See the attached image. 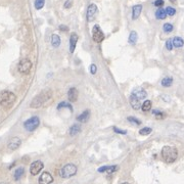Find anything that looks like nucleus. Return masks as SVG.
I'll list each match as a JSON object with an SVG mask.
<instances>
[{
	"label": "nucleus",
	"instance_id": "1",
	"mask_svg": "<svg viewBox=\"0 0 184 184\" xmlns=\"http://www.w3.org/2000/svg\"><path fill=\"white\" fill-rule=\"evenodd\" d=\"M51 100H52V91L50 89H45L34 97L30 107L32 109H40L50 102Z\"/></svg>",
	"mask_w": 184,
	"mask_h": 184
},
{
	"label": "nucleus",
	"instance_id": "2",
	"mask_svg": "<svg viewBox=\"0 0 184 184\" xmlns=\"http://www.w3.org/2000/svg\"><path fill=\"white\" fill-rule=\"evenodd\" d=\"M17 100V96L15 93L10 91L0 92V105L4 109H10L15 105Z\"/></svg>",
	"mask_w": 184,
	"mask_h": 184
},
{
	"label": "nucleus",
	"instance_id": "3",
	"mask_svg": "<svg viewBox=\"0 0 184 184\" xmlns=\"http://www.w3.org/2000/svg\"><path fill=\"white\" fill-rule=\"evenodd\" d=\"M162 158L168 164L174 163L178 158V151L176 147L166 145L162 149Z\"/></svg>",
	"mask_w": 184,
	"mask_h": 184
},
{
	"label": "nucleus",
	"instance_id": "4",
	"mask_svg": "<svg viewBox=\"0 0 184 184\" xmlns=\"http://www.w3.org/2000/svg\"><path fill=\"white\" fill-rule=\"evenodd\" d=\"M77 174V167L74 164H67L65 165L59 171V175L61 178H71Z\"/></svg>",
	"mask_w": 184,
	"mask_h": 184
},
{
	"label": "nucleus",
	"instance_id": "5",
	"mask_svg": "<svg viewBox=\"0 0 184 184\" xmlns=\"http://www.w3.org/2000/svg\"><path fill=\"white\" fill-rule=\"evenodd\" d=\"M39 125H40V119H39V117H37V116H33V117L28 119L27 121L24 123L25 129L29 132L35 131V130L39 127Z\"/></svg>",
	"mask_w": 184,
	"mask_h": 184
},
{
	"label": "nucleus",
	"instance_id": "6",
	"mask_svg": "<svg viewBox=\"0 0 184 184\" xmlns=\"http://www.w3.org/2000/svg\"><path fill=\"white\" fill-rule=\"evenodd\" d=\"M31 69H32V63L30 59H24L20 61L19 66H17V70H19V72L21 74L27 75V74H29L31 72Z\"/></svg>",
	"mask_w": 184,
	"mask_h": 184
},
{
	"label": "nucleus",
	"instance_id": "7",
	"mask_svg": "<svg viewBox=\"0 0 184 184\" xmlns=\"http://www.w3.org/2000/svg\"><path fill=\"white\" fill-rule=\"evenodd\" d=\"M92 39L96 43H100L105 40V34L101 31L100 27L98 25H95L92 29Z\"/></svg>",
	"mask_w": 184,
	"mask_h": 184
},
{
	"label": "nucleus",
	"instance_id": "8",
	"mask_svg": "<svg viewBox=\"0 0 184 184\" xmlns=\"http://www.w3.org/2000/svg\"><path fill=\"white\" fill-rule=\"evenodd\" d=\"M43 167H44V165L41 161L33 162V163L31 164V166H30V173L34 176L38 175V174L41 172V170L43 169Z\"/></svg>",
	"mask_w": 184,
	"mask_h": 184
},
{
	"label": "nucleus",
	"instance_id": "9",
	"mask_svg": "<svg viewBox=\"0 0 184 184\" xmlns=\"http://www.w3.org/2000/svg\"><path fill=\"white\" fill-rule=\"evenodd\" d=\"M96 13H97L96 4H94V3H91V4H89V6H88V8H87V13H86L87 21L88 22L93 21V20L95 19V17H96Z\"/></svg>",
	"mask_w": 184,
	"mask_h": 184
},
{
	"label": "nucleus",
	"instance_id": "10",
	"mask_svg": "<svg viewBox=\"0 0 184 184\" xmlns=\"http://www.w3.org/2000/svg\"><path fill=\"white\" fill-rule=\"evenodd\" d=\"M53 182V177L48 172H43L39 177V184H51Z\"/></svg>",
	"mask_w": 184,
	"mask_h": 184
},
{
	"label": "nucleus",
	"instance_id": "11",
	"mask_svg": "<svg viewBox=\"0 0 184 184\" xmlns=\"http://www.w3.org/2000/svg\"><path fill=\"white\" fill-rule=\"evenodd\" d=\"M21 144H22V140L19 137H13L10 140H9L8 144H7V147H8V149H10V151H15V149H17L21 146Z\"/></svg>",
	"mask_w": 184,
	"mask_h": 184
},
{
	"label": "nucleus",
	"instance_id": "12",
	"mask_svg": "<svg viewBox=\"0 0 184 184\" xmlns=\"http://www.w3.org/2000/svg\"><path fill=\"white\" fill-rule=\"evenodd\" d=\"M129 102L130 105H131V107H133L135 111H138V109H140L141 107H142V105H141V100L140 99H138L137 97L135 96V95L131 94L129 97Z\"/></svg>",
	"mask_w": 184,
	"mask_h": 184
},
{
	"label": "nucleus",
	"instance_id": "13",
	"mask_svg": "<svg viewBox=\"0 0 184 184\" xmlns=\"http://www.w3.org/2000/svg\"><path fill=\"white\" fill-rule=\"evenodd\" d=\"M68 99L70 102H76L78 99V90L75 87L70 88V90L68 91Z\"/></svg>",
	"mask_w": 184,
	"mask_h": 184
},
{
	"label": "nucleus",
	"instance_id": "14",
	"mask_svg": "<svg viewBox=\"0 0 184 184\" xmlns=\"http://www.w3.org/2000/svg\"><path fill=\"white\" fill-rule=\"evenodd\" d=\"M78 42V35L76 33H72L70 36V52L74 53L76 49V45Z\"/></svg>",
	"mask_w": 184,
	"mask_h": 184
},
{
	"label": "nucleus",
	"instance_id": "15",
	"mask_svg": "<svg viewBox=\"0 0 184 184\" xmlns=\"http://www.w3.org/2000/svg\"><path fill=\"white\" fill-rule=\"evenodd\" d=\"M142 5L141 4H136L132 8V20H137L139 17V15H141V11H142Z\"/></svg>",
	"mask_w": 184,
	"mask_h": 184
},
{
	"label": "nucleus",
	"instance_id": "16",
	"mask_svg": "<svg viewBox=\"0 0 184 184\" xmlns=\"http://www.w3.org/2000/svg\"><path fill=\"white\" fill-rule=\"evenodd\" d=\"M132 94L135 95V96L137 97L138 99H140V100L146 98V96H147L146 91H145L144 89H142V88H138V89L134 90V91L132 92Z\"/></svg>",
	"mask_w": 184,
	"mask_h": 184
},
{
	"label": "nucleus",
	"instance_id": "17",
	"mask_svg": "<svg viewBox=\"0 0 184 184\" xmlns=\"http://www.w3.org/2000/svg\"><path fill=\"white\" fill-rule=\"evenodd\" d=\"M89 118H90V111L89 109H86V111H84L81 115L78 116L77 120L80 122V123H86V122L89 120Z\"/></svg>",
	"mask_w": 184,
	"mask_h": 184
},
{
	"label": "nucleus",
	"instance_id": "18",
	"mask_svg": "<svg viewBox=\"0 0 184 184\" xmlns=\"http://www.w3.org/2000/svg\"><path fill=\"white\" fill-rule=\"evenodd\" d=\"M80 132H81V126H80L79 124H74L69 130V133L71 136L77 135V134H79Z\"/></svg>",
	"mask_w": 184,
	"mask_h": 184
},
{
	"label": "nucleus",
	"instance_id": "19",
	"mask_svg": "<svg viewBox=\"0 0 184 184\" xmlns=\"http://www.w3.org/2000/svg\"><path fill=\"white\" fill-rule=\"evenodd\" d=\"M61 37H59L57 34H53L52 36H51V45L54 47V48H57V47H59V45H61Z\"/></svg>",
	"mask_w": 184,
	"mask_h": 184
},
{
	"label": "nucleus",
	"instance_id": "20",
	"mask_svg": "<svg viewBox=\"0 0 184 184\" xmlns=\"http://www.w3.org/2000/svg\"><path fill=\"white\" fill-rule=\"evenodd\" d=\"M172 41H173V46L174 47H176V48H181V47H183L184 40L182 39V38L174 37L173 39H172Z\"/></svg>",
	"mask_w": 184,
	"mask_h": 184
},
{
	"label": "nucleus",
	"instance_id": "21",
	"mask_svg": "<svg viewBox=\"0 0 184 184\" xmlns=\"http://www.w3.org/2000/svg\"><path fill=\"white\" fill-rule=\"evenodd\" d=\"M155 17L158 20H165L167 17V13H166V9L164 8H159L155 11Z\"/></svg>",
	"mask_w": 184,
	"mask_h": 184
},
{
	"label": "nucleus",
	"instance_id": "22",
	"mask_svg": "<svg viewBox=\"0 0 184 184\" xmlns=\"http://www.w3.org/2000/svg\"><path fill=\"white\" fill-rule=\"evenodd\" d=\"M24 173H25V169L23 167H20L17 168V170L15 171V174H13V177H15V180H20L22 177H23Z\"/></svg>",
	"mask_w": 184,
	"mask_h": 184
},
{
	"label": "nucleus",
	"instance_id": "23",
	"mask_svg": "<svg viewBox=\"0 0 184 184\" xmlns=\"http://www.w3.org/2000/svg\"><path fill=\"white\" fill-rule=\"evenodd\" d=\"M137 40H138L137 33H136L135 31H132L131 33H130V35H129V39H128L129 43L131 44V45H135L136 42H137Z\"/></svg>",
	"mask_w": 184,
	"mask_h": 184
},
{
	"label": "nucleus",
	"instance_id": "24",
	"mask_svg": "<svg viewBox=\"0 0 184 184\" xmlns=\"http://www.w3.org/2000/svg\"><path fill=\"white\" fill-rule=\"evenodd\" d=\"M163 87H170L173 84V78L172 77H165L161 82Z\"/></svg>",
	"mask_w": 184,
	"mask_h": 184
},
{
	"label": "nucleus",
	"instance_id": "25",
	"mask_svg": "<svg viewBox=\"0 0 184 184\" xmlns=\"http://www.w3.org/2000/svg\"><path fill=\"white\" fill-rule=\"evenodd\" d=\"M151 105H153V103H151V100H145L144 102L142 103V107H141V109H142L143 112H148V111H151Z\"/></svg>",
	"mask_w": 184,
	"mask_h": 184
},
{
	"label": "nucleus",
	"instance_id": "26",
	"mask_svg": "<svg viewBox=\"0 0 184 184\" xmlns=\"http://www.w3.org/2000/svg\"><path fill=\"white\" fill-rule=\"evenodd\" d=\"M63 107H66V109H69L71 112H73V107L70 105L69 102H66V101H61V103H59L57 105V109H61Z\"/></svg>",
	"mask_w": 184,
	"mask_h": 184
},
{
	"label": "nucleus",
	"instance_id": "27",
	"mask_svg": "<svg viewBox=\"0 0 184 184\" xmlns=\"http://www.w3.org/2000/svg\"><path fill=\"white\" fill-rule=\"evenodd\" d=\"M153 114L155 115V117L159 120L165 119L166 118V114L163 113V112H161V111H159V109H155V111H153Z\"/></svg>",
	"mask_w": 184,
	"mask_h": 184
},
{
	"label": "nucleus",
	"instance_id": "28",
	"mask_svg": "<svg viewBox=\"0 0 184 184\" xmlns=\"http://www.w3.org/2000/svg\"><path fill=\"white\" fill-rule=\"evenodd\" d=\"M44 4H45V0H35V3H34L35 8L37 10H40L41 8H43Z\"/></svg>",
	"mask_w": 184,
	"mask_h": 184
},
{
	"label": "nucleus",
	"instance_id": "29",
	"mask_svg": "<svg viewBox=\"0 0 184 184\" xmlns=\"http://www.w3.org/2000/svg\"><path fill=\"white\" fill-rule=\"evenodd\" d=\"M173 29H174V27H173V25H172V24H170V23L164 24L163 30H164V32H165V33H171V32L173 31Z\"/></svg>",
	"mask_w": 184,
	"mask_h": 184
},
{
	"label": "nucleus",
	"instance_id": "30",
	"mask_svg": "<svg viewBox=\"0 0 184 184\" xmlns=\"http://www.w3.org/2000/svg\"><path fill=\"white\" fill-rule=\"evenodd\" d=\"M151 131H153L151 128L144 127V128H142V129L139 130V134H140V135H148V134L151 133Z\"/></svg>",
	"mask_w": 184,
	"mask_h": 184
},
{
	"label": "nucleus",
	"instance_id": "31",
	"mask_svg": "<svg viewBox=\"0 0 184 184\" xmlns=\"http://www.w3.org/2000/svg\"><path fill=\"white\" fill-rule=\"evenodd\" d=\"M127 120H128V122L135 124L136 126L140 125V124H141V121H140V120H138L137 118H135V117H128V118H127Z\"/></svg>",
	"mask_w": 184,
	"mask_h": 184
},
{
	"label": "nucleus",
	"instance_id": "32",
	"mask_svg": "<svg viewBox=\"0 0 184 184\" xmlns=\"http://www.w3.org/2000/svg\"><path fill=\"white\" fill-rule=\"evenodd\" d=\"M118 169H119V167H118V166H116V165L107 166V174H112V173H114V172L118 171Z\"/></svg>",
	"mask_w": 184,
	"mask_h": 184
},
{
	"label": "nucleus",
	"instance_id": "33",
	"mask_svg": "<svg viewBox=\"0 0 184 184\" xmlns=\"http://www.w3.org/2000/svg\"><path fill=\"white\" fill-rule=\"evenodd\" d=\"M166 13H167V15L173 17V15H175V13H176V9L174 8V7L168 6L167 8H166Z\"/></svg>",
	"mask_w": 184,
	"mask_h": 184
},
{
	"label": "nucleus",
	"instance_id": "34",
	"mask_svg": "<svg viewBox=\"0 0 184 184\" xmlns=\"http://www.w3.org/2000/svg\"><path fill=\"white\" fill-rule=\"evenodd\" d=\"M173 47L174 46H173V41H172V39L167 40V41H166V48L171 51L172 49H173Z\"/></svg>",
	"mask_w": 184,
	"mask_h": 184
},
{
	"label": "nucleus",
	"instance_id": "35",
	"mask_svg": "<svg viewBox=\"0 0 184 184\" xmlns=\"http://www.w3.org/2000/svg\"><path fill=\"white\" fill-rule=\"evenodd\" d=\"M113 130L116 132V133L121 134V135H126V134H127V131H126V130H121V129H119V128H117V127H113Z\"/></svg>",
	"mask_w": 184,
	"mask_h": 184
},
{
	"label": "nucleus",
	"instance_id": "36",
	"mask_svg": "<svg viewBox=\"0 0 184 184\" xmlns=\"http://www.w3.org/2000/svg\"><path fill=\"white\" fill-rule=\"evenodd\" d=\"M97 72V67L96 65H94V63H92L91 66H90V73L92 74V75H95Z\"/></svg>",
	"mask_w": 184,
	"mask_h": 184
},
{
	"label": "nucleus",
	"instance_id": "37",
	"mask_svg": "<svg viewBox=\"0 0 184 184\" xmlns=\"http://www.w3.org/2000/svg\"><path fill=\"white\" fill-rule=\"evenodd\" d=\"M72 5H73V0H67L65 2V4H63V7L65 8H71Z\"/></svg>",
	"mask_w": 184,
	"mask_h": 184
},
{
	"label": "nucleus",
	"instance_id": "38",
	"mask_svg": "<svg viewBox=\"0 0 184 184\" xmlns=\"http://www.w3.org/2000/svg\"><path fill=\"white\" fill-rule=\"evenodd\" d=\"M164 3H165L164 2V0H155V2H153V5L157 7H161L164 5Z\"/></svg>",
	"mask_w": 184,
	"mask_h": 184
},
{
	"label": "nucleus",
	"instance_id": "39",
	"mask_svg": "<svg viewBox=\"0 0 184 184\" xmlns=\"http://www.w3.org/2000/svg\"><path fill=\"white\" fill-rule=\"evenodd\" d=\"M59 30H61V31H63V32H67L68 30H69V28H68L67 26H65V25H61V26H59Z\"/></svg>",
	"mask_w": 184,
	"mask_h": 184
},
{
	"label": "nucleus",
	"instance_id": "40",
	"mask_svg": "<svg viewBox=\"0 0 184 184\" xmlns=\"http://www.w3.org/2000/svg\"><path fill=\"white\" fill-rule=\"evenodd\" d=\"M107 166H103V167L99 168L97 171H98L99 173H103V172H107Z\"/></svg>",
	"mask_w": 184,
	"mask_h": 184
},
{
	"label": "nucleus",
	"instance_id": "41",
	"mask_svg": "<svg viewBox=\"0 0 184 184\" xmlns=\"http://www.w3.org/2000/svg\"><path fill=\"white\" fill-rule=\"evenodd\" d=\"M170 2L174 3V4H176V3H177V0H170Z\"/></svg>",
	"mask_w": 184,
	"mask_h": 184
},
{
	"label": "nucleus",
	"instance_id": "42",
	"mask_svg": "<svg viewBox=\"0 0 184 184\" xmlns=\"http://www.w3.org/2000/svg\"><path fill=\"white\" fill-rule=\"evenodd\" d=\"M0 184H7V183H5V182H0Z\"/></svg>",
	"mask_w": 184,
	"mask_h": 184
},
{
	"label": "nucleus",
	"instance_id": "43",
	"mask_svg": "<svg viewBox=\"0 0 184 184\" xmlns=\"http://www.w3.org/2000/svg\"><path fill=\"white\" fill-rule=\"evenodd\" d=\"M122 184H129V183H127V182H125V183H122Z\"/></svg>",
	"mask_w": 184,
	"mask_h": 184
}]
</instances>
